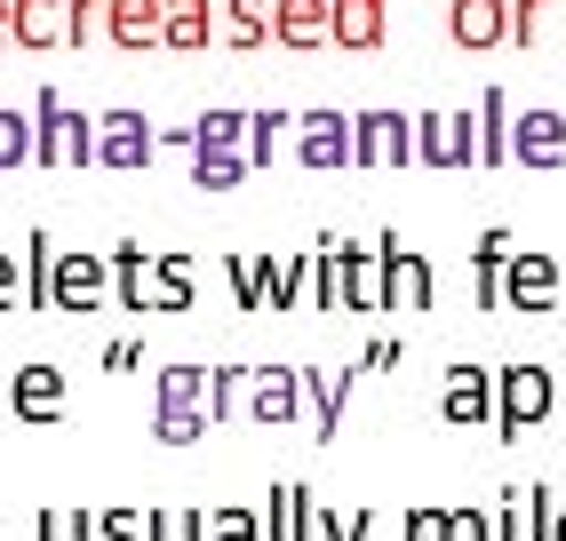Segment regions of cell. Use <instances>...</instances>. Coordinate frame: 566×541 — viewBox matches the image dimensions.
<instances>
[{"label": "cell", "instance_id": "cell-1", "mask_svg": "<svg viewBox=\"0 0 566 541\" xmlns=\"http://www.w3.org/2000/svg\"><path fill=\"white\" fill-rule=\"evenodd\" d=\"M32 168H96V120L72 112L56 88L32 96Z\"/></svg>", "mask_w": 566, "mask_h": 541}, {"label": "cell", "instance_id": "cell-2", "mask_svg": "<svg viewBox=\"0 0 566 541\" xmlns=\"http://www.w3.org/2000/svg\"><path fill=\"white\" fill-rule=\"evenodd\" d=\"M551 414H558V367H543V359L495 367V431L503 438L535 431V422H551Z\"/></svg>", "mask_w": 566, "mask_h": 541}, {"label": "cell", "instance_id": "cell-3", "mask_svg": "<svg viewBox=\"0 0 566 541\" xmlns=\"http://www.w3.org/2000/svg\"><path fill=\"white\" fill-rule=\"evenodd\" d=\"M415 160V112L367 104L352 112V168H407Z\"/></svg>", "mask_w": 566, "mask_h": 541}, {"label": "cell", "instance_id": "cell-4", "mask_svg": "<svg viewBox=\"0 0 566 541\" xmlns=\"http://www.w3.org/2000/svg\"><path fill=\"white\" fill-rule=\"evenodd\" d=\"M375 255H384V311H431V295H439L431 255L407 247L399 231H384V240H375Z\"/></svg>", "mask_w": 566, "mask_h": 541}, {"label": "cell", "instance_id": "cell-5", "mask_svg": "<svg viewBox=\"0 0 566 541\" xmlns=\"http://www.w3.org/2000/svg\"><path fill=\"white\" fill-rule=\"evenodd\" d=\"M415 160L423 168H479V112H415Z\"/></svg>", "mask_w": 566, "mask_h": 541}, {"label": "cell", "instance_id": "cell-6", "mask_svg": "<svg viewBox=\"0 0 566 541\" xmlns=\"http://www.w3.org/2000/svg\"><path fill=\"white\" fill-rule=\"evenodd\" d=\"M104 295H112V255L104 247H56L49 311H96Z\"/></svg>", "mask_w": 566, "mask_h": 541}, {"label": "cell", "instance_id": "cell-7", "mask_svg": "<svg viewBox=\"0 0 566 541\" xmlns=\"http://www.w3.org/2000/svg\"><path fill=\"white\" fill-rule=\"evenodd\" d=\"M160 151V128L144 120L136 104H112V112H96V168H144Z\"/></svg>", "mask_w": 566, "mask_h": 541}, {"label": "cell", "instance_id": "cell-8", "mask_svg": "<svg viewBox=\"0 0 566 541\" xmlns=\"http://www.w3.org/2000/svg\"><path fill=\"white\" fill-rule=\"evenodd\" d=\"M72 406V374L56 367V359H24L17 374H9V414L17 422H56Z\"/></svg>", "mask_w": 566, "mask_h": 541}, {"label": "cell", "instance_id": "cell-9", "mask_svg": "<svg viewBox=\"0 0 566 541\" xmlns=\"http://www.w3.org/2000/svg\"><path fill=\"white\" fill-rule=\"evenodd\" d=\"M558 279H566V263H558L551 247H511L503 311H551V303H558Z\"/></svg>", "mask_w": 566, "mask_h": 541}, {"label": "cell", "instance_id": "cell-10", "mask_svg": "<svg viewBox=\"0 0 566 541\" xmlns=\"http://www.w3.org/2000/svg\"><path fill=\"white\" fill-rule=\"evenodd\" d=\"M295 160L304 168H352V112H335V104H312V112H295Z\"/></svg>", "mask_w": 566, "mask_h": 541}, {"label": "cell", "instance_id": "cell-11", "mask_svg": "<svg viewBox=\"0 0 566 541\" xmlns=\"http://www.w3.org/2000/svg\"><path fill=\"white\" fill-rule=\"evenodd\" d=\"M272 41L295 56L335 49V0H272Z\"/></svg>", "mask_w": 566, "mask_h": 541}, {"label": "cell", "instance_id": "cell-12", "mask_svg": "<svg viewBox=\"0 0 566 541\" xmlns=\"http://www.w3.org/2000/svg\"><path fill=\"white\" fill-rule=\"evenodd\" d=\"M439 414L447 422H495V367H479V359H455L439 382Z\"/></svg>", "mask_w": 566, "mask_h": 541}, {"label": "cell", "instance_id": "cell-13", "mask_svg": "<svg viewBox=\"0 0 566 541\" xmlns=\"http://www.w3.org/2000/svg\"><path fill=\"white\" fill-rule=\"evenodd\" d=\"M304 406H312V391H304V367H287V359L255 367V382H248V414H255V422H295Z\"/></svg>", "mask_w": 566, "mask_h": 541}, {"label": "cell", "instance_id": "cell-14", "mask_svg": "<svg viewBox=\"0 0 566 541\" xmlns=\"http://www.w3.org/2000/svg\"><path fill=\"white\" fill-rule=\"evenodd\" d=\"M511 160L518 168H558L566 160V112L558 104H535L511 120Z\"/></svg>", "mask_w": 566, "mask_h": 541}, {"label": "cell", "instance_id": "cell-15", "mask_svg": "<svg viewBox=\"0 0 566 541\" xmlns=\"http://www.w3.org/2000/svg\"><path fill=\"white\" fill-rule=\"evenodd\" d=\"M335 255V287H344V311H384V255L352 247V240H327Z\"/></svg>", "mask_w": 566, "mask_h": 541}, {"label": "cell", "instance_id": "cell-16", "mask_svg": "<svg viewBox=\"0 0 566 541\" xmlns=\"http://www.w3.org/2000/svg\"><path fill=\"white\" fill-rule=\"evenodd\" d=\"M160 32H168V0H104V41L112 49H160Z\"/></svg>", "mask_w": 566, "mask_h": 541}, {"label": "cell", "instance_id": "cell-17", "mask_svg": "<svg viewBox=\"0 0 566 541\" xmlns=\"http://www.w3.org/2000/svg\"><path fill=\"white\" fill-rule=\"evenodd\" d=\"M447 41L455 49H503L511 41V0H447Z\"/></svg>", "mask_w": 566, "mask_h": 541}, {"label": "cell", "instance_id": "cell-18", "mask_svg": "<svg viewBox=\"0 0 566 541\" xmlns=\"http://www.w3.org/2000/svg\"><path fill=\"white\" fill-rule=\"evenodd\" d=\"M391 32V0H335V49L344 56H375Z\"/></svg>", "mask_w": 566, "mask_h": 541}, {"label": "cell", "instance_id": "cell-19", "mask_svg": "<svg viewBox=\"0 0 566 541\" xmlns=\"http://www.w3.org/2000/svg\"><path fill=\"white\" fill-rule=\"evenodd\" d=\"M312 486H295V478H280L272 494H263V541H312Z\"/></svg>", "mask_w": 566, "mask_h": 541}, {"label": "cell", "instance_id": "cell-20", "mask_svg": "<svg viewBox=\"0 0 566 541\" xmlns=\"http://www.w3.org/2000/svg\"><path fill=\"white\" fill-rule=\"evenodd\" d=\"M153 263H160V247L112 240V295H120V311H153Z\"/></svg>", "mask_w": 566, "mask_h": 541}, {"label": "cell", "instance_id": "cell-21", "mask_svg": "<svg viewBox=\"0 0 566 541\" xmlns=\"http://www.w3.org/2000/svg\"><path fill=\"white\" fill-rule=\"evenodd\" d=\"M216 32H223L216 0H168V32H160V49H168V56H200Z\"/></svg>", "mask_w": 566, "mask_h": 541}, {"label": "cell", "instance_id": "cell-22", "mask_svg": "<svg viewBox=\"0 0 566 541\" xmlns=\"http://www.w3.org/2000/svg\"><path fill=\"white\" fill-rule=\"evenodd\" d=\"M192 303H200L192 247H160V263H153V311H192Z\"/></svg>", "mask_w": 566, "mask_h": 541}, {"label": "cell", "instance_id": "cell-23", "mask_svg": "<svg viewBox=\"0 0 566 541\" xmlns=\"http://www.w3.org/2000/svg\"><path fill=\"white\" fill-rule=\"evenodd\" d=\"M359 374H367V359H359V367H344V374L304 367V391H312V422H319V438L344 431V406H352V391H359Z\"/></svg>", "mask_w": 566, "mask_h": 541}, {"label": "cell", "instance_id": "cell-24", "mask_svg": "<svg viewBox=\"0 0 566 541\" xmlns=\"http://www.w3.org/2000/svg\"><path fill=\"white\" fill-rule=\"evenodd\" d=\"M503 270H511V231L486 223L479 247H471V287H479V311H503Z\"/></svg>", "mask_w": 566, "mask_h": 541}, {"label": "cell", "instance_id": "cell-25", "mask_svg": "<svg viewBox=\"0 0 566 541\" xmlns=\"http://www.w3.org/2000/svg\"><path fill=\"white\" fill-rule=\"evenodd\" d=\"M216 17H223L216 41L232 56H255L263 41H272V0H216Z\"/></svg>", "mask_w": 566, "mask_h": 541}, {"label": "cell", "instance_id": "cell-26", "mask_svg": "<svg viewBox=\"0 0 566 541\" xmlns=\"http://www.w3.org/2000/svg\"><path fill=\"white\" fill-rule=\"evenodd\" d=\"M153 406H168V414H208V367L168 359V367L153 374Z\"/></svg>", "mask_w": 566, "mask_h": 541}, {"label": "cell", "instance_id": "cell-27", "mask_svg": "<svg viewBox=\"0 0 566 541\" xmlns=\"http://www.w3.org/2000/svg\"><path fill=\"white\" fill-rule=\"evenodd\" d=\"M223 279H232L240 311H272V279H280V255H223Z\"/></svg>", "mask_w": 566, "mask_h": 541}, {"label": "cell", "instance_id": "cell-28", "mask_svg": "<svg viewBox=\"0 0 566 541\" xmlns=\"http://www.w3.org/2000/svg\"><path fill=\"white\" fill-rule=\"evenodd\" d=\"M64 0H17V49H32V56H41V49H64Z\"/></svg>", "mask_w": 566, "mask_h": 541}, {"label": "cell", "instance_id": "cell-29", "mask_svg": "<svg viewBox=\"0 0 566 541\" xmlns=\"http://www.w3.org/2000/svg\"><path fill=\"white\" fill-rule=\"evenodd\" d=\"M471 112H479V168H503V160H511V96L486 88Z\"/></svg>", "mask_w": 566, "mask_h": 541}, {"label": "cell", "instance_id": "cell-30", "mask_svg": "<svg viewBox=\"0 0 566 541\" xmlns=\"http://www.w3.org/2000/svg\"><path fill=\"white\" fill-rule=\"evenodd\" d=\"M248 120H255V112H240V104L200 112V120H192V151H248Z\"/></svg>", "mask_w": 566, "mask_h": 541}, {"label": "cell", "instance_id": "cell-31", "mask_svg": "<svg viewBox=\"0 0 566 541\" xmlns=\"http://www.w3.org/2000/svg\"><path fill=\"white\" fill-rule=\"evenodd\" d=\"M49 279H56V240L32 223L24 231V311H49Z\"/></svg>", "mask_w": 566, "mask_h": 541}, {"label": "cell", "instance_id": "cell-32", "mask_svg": "<svg viewBox=\"0 0 566 541\" xmlns=\"http://www.w3.org/2000/svg\"><path fill=\"white\" fill-rule=\"evenodd\" d=\"M144 541H208V518L192 501H160V510H144Z\"/></svg>", "mask_w": 566, "mask_h": 541}, {"label": "cell", "instance_id": "cell-33", "mask_svg": "<svg viewBox=\"0 0 566 541\" xmlns=\"http://www.w3.org/2000/svg\"><path fill=\"white\" fill-rule=\"evenodd\" d=\"M248 382H255V367H240V359H223V367H208V422H223V414H240V406H248Z\"/></svg>", "mask_w": 566, "mask_h": 541}, {"label": "cell", "instance_id": "cell-34", "mask_svg": "<svg viewBox=\"0 0 566 541\" xmlns=\"http://www.w3.org/2000/svg\"><path fill=\"white\" fill-rule=\"evenodd\" d=\"M32 541H96V510H81V501H49L41 526H32Z\"/></svg>", "mask_w": 566, "mask_h": 541}, {"label": "cell", "instance_id": "cell-35", "mask_svg": "<svg viewBox=\"0 0 566 541\" xmlns=\"http://www.w3.org/2000/svg\"><path fill=\"white\" fill-rule=\"evenodd\" d=\"M248 151H192V183L200 191H232V183H248Z\"/></svg>", "mask_w": 566, "mask_h": 541}, {"label": "cell", "instance_id": "cell-36", "mask_svg": "<svg viewBox=\"0 0 566 541\" xmlns=\"http://www.w3.org/2000/svg\"><path fill=\"white\" fill-rule=\"evenodd\" d=\"M287 136H295V112H280V104H263L255 120H248V160L263 168V160H272V151H280Z\"/></svg>", "mask_w": 566, "mask_h": 541}, {"label": "cell", "instance_id": "cell-37", "mask_svg": "<svg viewBox=\"0 0 566 541\" xmlns=\"http://www.w3.org/2000/svg\"><path fill=\"white\" fill-rule=\"evenodd\" d=\"M9 168H32V112L0 104V176H9Z\"/></svg>", "mask_w": 566, "mask_h": 541}, {"label": "cell", "instance_id": "cell-38", "mask_svg": "<svg viewBox=\"0 0 566 541\" xmlns=\"http://www.w3.org/2000/svg\"><path fill=\"white\" fill-rule=\"evenodd\" d=\"M208 541H263V518L248 510V501H216V510H208Z\"/></svg>", "mask_w": 566, "mask_h": 541}, {"label": "cell", "instance_id": "cell-39", "mask_svg": "<svg viewBox=\"0 0 566 541\" xmlns=\"http://www.w3.org/2000/svg\"><path fill=\"white\" fill-rule=\"evenodd\" d=\"M312 295V255H280V279H272V311H304Z\"/></svg>", "mask_w": 566, "mask_h": 541}, {"label": "cell", "instance_id": "cell-40", "mask_svg": "<svg viewBox=\"0 0 566 541\" xmlns=\"http://www.w3.org/2000/svg\"><path fill=\"white\" fill-rule=\"evenodd\" d=\"M375 510H312V541H367Z\"/></svg>", "mask_w": 566, "mask_h": 541}, {"label": "cell", "instance_id": "cell-41", "mask_svg": "<svg viewBox=\"0 0 566 541\" xmlns=\"http://www.w3.org/2000/svg\"><path fill=\"white\" fill-rule=\"evenodd\" d=\"M153 438H160V446H200V438H208V414H168V406H153Z\"/></svg>", "mask_w": 566, "mask_h": 541}, {"label": "cell", "instance_id": "cell-42", "mask_svg": "<svg viewBox=\"0 0 566 541\" xmlns=\"http://www.w3.org/2000/svg\"><path fill=\"white\" fill-rule=\"evenodd\" d=\"M96 541H144V510H136V501H104V510H96Z\"/></svg>", "mask_w": 566, "mask_h": 541}, {"label": "cell", "instance_id": "cell-43", "mask_svg": "<svg viewBox=\"0 0 566 541\" xmlns=\"http://www.w3.org/2000/svg\"><path fill=\"white\" fill-rule=\"evenodd\" d=\"M526 541H558V494L526 486Z\"/></svg>", "mask_w": 566, "mask_h": 541}, {"label": "cell", "instance_id": "cell-44", "mask_svg": "<svg viewBox=\"0 0 566 541\" xmlns=\"http://www.w3.org/2000/svg\"><path fill=\"white\" fill-rule=\"evenodd\" d=\"M312 303H319V311H344V287H335V255H327V240L312 247Z\"/></svg>", "mask_w": 566, "mask_h": 541}, {"label": "cell", "instance_id": "cell-45", "mask_svg": "<svg viewBox=\"0 0 566 541\" xmlns=\"http://www.w3.org/2000/svg\"><path fill=\"white\" fill-rule=\"evenodd\" d=\"M447 541H495V518L471 510V501H455V510H447Z\"/></svg>", "mask_w": 566, "mask_h": 541}, {"label": "cell", "instance_id": "cell-46", "mask_svg": "<svg viewBox=\"0 0 566 541\" xmlns=\"http://www.w3.org/2000/svg\"><path fill=\"white\" fill-rule=\"evenodd\" d=\"M64 24H72V32H64L72 49L96 41V32H104V0H64Z\"/></svg>", "mask_w": 566, "mask_h": 541}, {"label": "cell", "instance_id": "cell-47", "mask_svg": "<svg viewBox=\"0 0 566 541\" xmlns=\"http://www.w3.org/2000/svg\"><path fill=\"white\" fill-rule=\"evenodd\" d=\"M399 541H447V510H439V501H415L407 526H399Z\"/></svg>", "mask_w": 566, "mask_h": 541}, {"label": "cell", "instance_id": "cell-48", "mask_svg": "<svg viewBox=\"0 0 566 541\" xmlns=\"http://www.w3.org/2000/svg\"><path fill=\"white\" fill-rule=\"evenodd\" d=\"M543 17H551V0H511V41L526 49V41L543 32Z\"/></svg>", "mask_w": 566, "mask_h": 541}, {"label": "cell", "instance_id": "cell-49", "mask_svg": "<svg viewBox=\"0 0 566 541\" xmlns=\"http://www.w3.org/2000/svg\"><path fill=\"white\" fill-rule=\"evenodd\" d=\"M495 541H526V494H503V510H495Z\"/></svg>", "mask_w": 566, "mask_h": 541}, {"label": "cell", "instance_id": "cell-50", "mask_svg": "<svg viewBox=\"0 0 566 541\" xmlns=\"http://www.w3.org/2000/svg\"><path fill=\"white\" fill-rule=\"evenodd\" d=\"M17 303H24V263L0 247V311H17Z\"/></svg>", "mask_w": 566, "mask_h": 541}, {"label": "cell", "instance_id": "cell-51", "mask_svg": "<svg viewBox=\"0 0 566 541\" xmlns=\"http://www.w3.org/2000/svg\"><path fill=\"white\" fill-rule=\"evenodd\" d=\"M136 359H144V342H136V335H120V342H104V367H112V374H128Z\"/></svg>", "mask_w": 566, "mask_h": 541}, {"label": "cell", "instance_id": "cell-52", "mask_svg": "<svg viewBox=\"0 0 566 541\" xmlns=\"http://www.w3.org/2000/svg\"><path fill=\"white\" fill-rule=\"evenodd\" d=\"M375 367H399V335H375V342H367V374H375Z\"/></svg>", "mask_w": 566, "mask_h": 541}, {"label": "cell", "instance_id": "cell-53", "mask_svg": "<svg viewBox=\"0 0 566 541\" xmlns=\"http://www.w3.org/2000/svg\"><path fill=\"white\" fill-rule=\"evenodd\" d=\"M17 41V0H0V49Z\"/></svg>", "mask_w": 566, "mask_h": 541}, {"label": "cell", "instance_id": "cell-54", "mask_svg": "<svg viewBox=\"0 0 566 541\" xmlns=\"http://www.w3.org/2000/svg\"><path fill=\"white\" fill-rule=\"evenodd\" d=\"M558 431H566V367H558Z\"/></svg>", "mask_w": 566, "mask_h": 541}, {"label": "cell", "instance_id": "cell-55", "mask_svg": "<svg viewBox=\"0 0 566 541\" xmlns=\"http://www.w3.org/2000/svg\"><path fill=\"white\" fill-rule=\"evenodd\" d=\"M0 414H9V374H0Z\"/></svg>", "mask_w": 566, "mask_h": 541}, {"label": "cell", "instance_id": "cell-56", "mask_svg": "<svg viewBox=\"0 0 566 541\" xmlns=\"http://www.w3.org/2000/svg\"><path fill=\"white\" fill-rule=\"evenodd\" d=\"M558 541H566V501H558Z\"/></svg>", "mask_w": 566, "mask_h": 541}, {"label": "cell", "instance_id": "cell-57", "mask_svg": "<svg viewBox=\"0 0 566 541\" xmlns=\"http://www.w3.org/2000/svg\"><path fill=\"white\" fill-rule=\"evenodd\" d=\"M0 541H9V518H0Z\"/></svg>", "mask_w": 566, "mask_h": 541}]
</instances>
